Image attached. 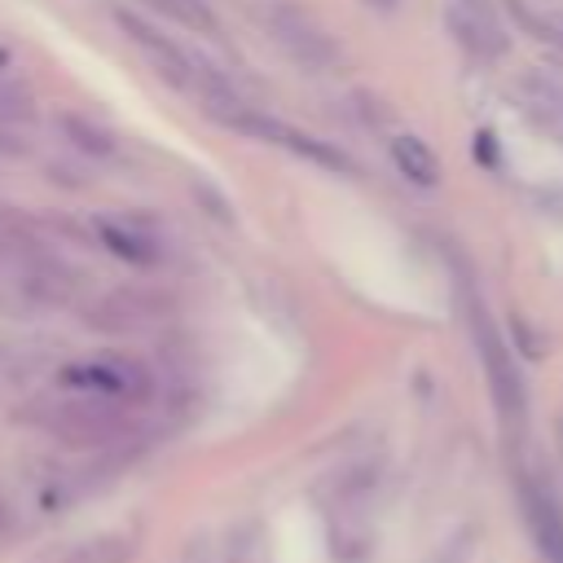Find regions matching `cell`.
<instances>
[{
	"instance_id": "cell-4",
	"label": "cell",
	"mask_w": 563,
	"mask_h": 563,
	"mask_svg": "<svg viewBox=\"0 0 563 563\" xmlns=\"http://www.w3.org/2000/svg\"><path fill=\"white\" fill-rule=\"evenodd\" d=\"M57 383H62V391L114 400V405H128V409H136V405L150 400V391H154L150 369H145L141 361H132V356H92V361L66 365Z\"/></svg>"
},
{
	"instance_id": "cell-6",
	"label": "cell",
	"mask_w": 563,
	"mask_h": 563,
	"mask_svg": "<svg viewBox=\"0 0 563 563\" xmlns=\"http://www.w3.org/2000/svg\"><path fill=\"white\" fill-rule=\"evenodd\" d=\"M114 22H119V31L141 48V57L150 62V70H158V75H163L172 88H180V92L194 88L202 62H198L185 44H176V35L158 31L150 18H141V13H132V9H114Z\"/></svg>"
},
{
	"instance_id": "cell-5",
	"label": "cell",
	"mask_w": 563,
	"mask_h": 563,
	"mask_svg": "<svg viewBox=\"0 0 563 563\" xmlns=\"http://www.w3.org/2000/svg\"><path fill=\"white\" fill-rule=\"evenodd\" d=\"M172 312H176L172 295H163L154 286H119V290L97 295L84 308V325L106 330V334H141V330L163 325Z\"/></svg>"
},
{
	"instance_id": "cell-10",
	"label": "cell",
	"mask_w": 563,
	"mask_h": 563,
	"mask_svg": "<svg viewBox=\"0 0 563 563\" xmlns=\"http://www.w3.org/2000/svg\"><path fill=\"white\" fill-rule=\"evenodd\" d=\"M391 163L400 167L405 180H413V185H422V189L440 185V158L431 154V145H427L422 136H409V132L391 136Z\"/></svg>"
},
{
	"instance_id": "cell-1",
	"label": "cell",
	"mask_w": 563,
	"mask_h": 563,
	"mask_svg": "<svg viewBox=\"0 0 563 563\" xmlns=\"http://www.w3.org/2000/svg\"><path fill=\"white\" fill-rule=\"evenodd\" d=\"M466 325H471V343H475V352H479V365H484V378H488V391H493V405H497L506 431H523L528 396H523L519 365H515L506 339L497 334L488 308H484L479 295H471V290H466Z\"/></svg>"
},
{
	"instance_id": "cell-9",
	"label": "cell",
	"mask_w": 563,
	"mask_h": 563,
	"mask_svg": "<svg viewBox=\"0 0 563 563\" xmlns=\"http://www.w3.org/2000/svg\"><path fill=\"white\" fill-rule=\"evenodd\" d=\"M97 238L114 251V255H123V260H132V264H158L163 260V251H158V238L145 229V224H136V220H97Z\"/></svg>"
},
{
	"instance_id": "cell-3",
	"label": "cell",
	"mask_w": 563,
	"mask_h": 563,
	"mask_svg": "<svg viewBox=\"0 0 563 563\" xmlns=\"http://www.w3.org/2000/svg\"><path fill=\"white\" fill-rule=\"evenodd\" d=\"M260 26L268 31V40L299 66V70H330L339 62V44L334 35L295 0H264L260 4Z\"/></svg>"
},
{
	"instance_id": "cell-11",
	"label": "cell",
	"mask_w": 563,
	"mask_h": 563,
	"mask_svg": "<svg viewBox=\"0 0 563 563\" xmlns=\"http://www.w3.org/2000/svg\"><path fill=\"white\" fill-rule=\"evenodd\" d=\"M57 128H62V136H66L75 150H84V154H97V158L114 154V136H110L106 128L88 123L84 114H57Z\"/></svg>"
},
{
	"instance_id": "cell-14",
	"label": "cell",
	"mask_w": 563,
	"mask_h": 563,
	"mask_svg": "<svg viewBox=\"0 0 563 563\" xmlns=\"http://www.w3.org/2000/svg\"><path fill=\"white\" fill-rule=\"evenodd\" d=\"M31 119H35L31 92H26L18 79H9V75L0 70V123H31Z\"/></svg>"
},
{
	"instance_id": "cell-8",
	"label": "cell",
	"mask_w": 563,
	"mask_h": 563,
	"mask_svg": "<svg viewBox=\"0 0 563 563\" xmlns=\"http://www.w3.org/2000/svg\"><path fill=\"white\" fill-rule=\"evenodd\" d=\"M523 519L545 563H563V510L554 506L550 488L523 479Z\"/></svg>"
},
{
	"instance_id": "cell-15",
	"label": "cell",
	"mask_w": 563,
	"mask_h": 563,
	"mask_svg": "<svg viewBox=\"0 0 563 563\" xmlns=\"http://www.w3.org/2000/svg\"><path fill=\"white\" fill-rule=\"evenodd\" d=\"M374 4H383V9H387V4H396V0H374Z\"/></svg>"
},
{
	"instance_id": "cell-16",
	"label": "cell",
	"mask_w": 563,
	"mask_h": 563,
	"mask_svg": "<svg viewBox=\"0 0 563 563\" xmlns=\"http://www.w3.org/2000/svg\"><path fill=\"white\" fill-rule=\"evenodd\" d=\"M0 528H4V506H0Z\"/></svg>"
},
{
	"instance_id": "cell-7",
	"label": "cell",
	"mask_w": 563,
	"mask_h": 563,
	"mask_svg": "<svg viewBox=\"0 0 563 563\" xmlns=\"http://www.w3.org/2000/svg\"><path fill=\"white\" fill-rule=\"evenodd\" d=\"M449 31L457 35V44L484 62H497L506 53V31L493 13L488 0H453L449 4Z\"/></svg>"
},
{
	"instance_id": "cell-2",
	"label": "cell",
	"mask_w": 563,
	"mask_h": 563,
	"mask_svg": "<svg viewBox=\"0 0 563 563\" xmlns=\"http://www.w3.org/2000/svg\"><path fill=\"white\" fill-rule=\"evenodd\" d=\"M40 427H48L66 444H114L132 431V409L114 405V400L66 391V396L40 405Z\"/></svg>"
},
{
	"instance_id": "cell-12",
	"label": "cell",
	"mask_w": 563,
	"mask_h": 563,
	"mask_svg": "<svg viewBox=\"0 0 563 563\" xmlns=\"http://www.w3.org/2000/svg\"><path fill=\"white\" fill-rule=\"evenodd\" d=\"M145 9L180 22V26H194V31H216V13L202 4V0H141Z\"/></svg>"
},
{
	"instance_id": "cell-13",
	"label": "cell",
	"mask_w": 563,
	"mask_h": 563,
	"mask_svg": "<svg viewBox=\"0 0 563 563\" xmlns=\"http://www.w3.org/2000/svg\"><path fill=\"white\" fill-rule=\"evenodd\" d=\"M57 563H132V545L123 537H101V541H84Z\"/></svg>"
}]
</instances>
